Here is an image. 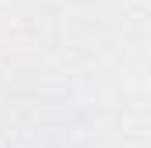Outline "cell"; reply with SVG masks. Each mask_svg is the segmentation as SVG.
<instances>
[]
</instances>
